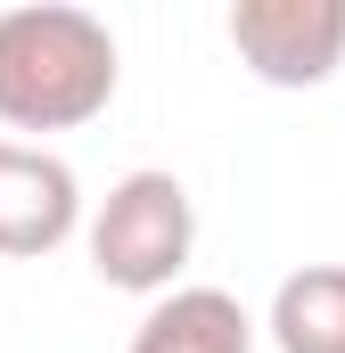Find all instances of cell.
<instances>
[{
    "label": "cell",
    "instance_id": "8992f818",
    "mask_svg": "<svg viewBox=\"0 0 345 353\" xmlns=\"http://www.w3.org/2000/svg\"><path fill=\"white\" fill-rule=\"evenodd\" d=\"M271 345L279 353H345V263H304L271 296Z\"/></svg>",
    "mask_w": 345,
    "mask_h": 353
},
{
    "label": "cell",
    "instance_id": "7a4b0ae2",
    "mask_svg": "<svg viewBox=\"0 0 345 353\" xmlns=\"http://www.w3.org/2000/svg\"><path fill=\"white\" fill-rule=\"evenodd\" d=\"M197 255V197L172 173H124L90 214V271L124 296H172L181 263Z\"/></svg>",
    "mask_w": 345,
    "mask_h": 353
},
{
    "label": "cell",
    "instance_id": "277c9868",
    "mask_svg": "<svg viewBox=\"0 0 345 353\" xmlns=\"http://www.w3.org/2000/svg\"><path fill=\"white\" fill-rule=\"evenodd\" d=\"M75 230H83V181H75V165L50 157V148L0 140V255L33 263V255H58Z\"/></svg>",
    "mask_w": 345,
    "mask_h": 353
},
{
    "label": "cell",
    "instance_id": "6da1fadb",
    "mask_svg": "<svg viewBox=\"0 0 345 353\" xmlns=\"http://www.w3.org/2000/svg\"><path fill=\"white\" fill-rule=\"evenodd\" d=\"M124 83L107 17L75 0H25L0 8V123L8 132H75L107 115Z\"/></svg>",
    "mask_w": 345,
    "mask_h": 353
},
{
    "label": "cell",
    "instance_id": "5b68a950",
    "mask_svg": "<svg viewBox=\"0 0 345 353\" xmlns=\"http://www.w3.org/2000/svg\"><path fill=\"white\" fill-rule=\"evenodd\" d=\"M124 353H255V321L230 288H172L148 304Z\"/></svg>",
    "mask_w": 345,
    "mask_h": 353
},
{
    "label": "cell",
    "instance_id": "3957f363",
    "mask_svg": "<svg viewBox=\"0 0 345 353\" xmlns=\"http://www.w3.org/2000/svg\"><path fill=\"white\" fill-rule=\"evenodd\" d=\"M230 50L271 90H321L345 66V0H239Z\"/></svg>",
    "mask_w": 345,
    "mask_h": 353
}]
</instances>
